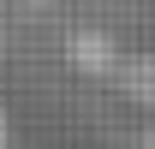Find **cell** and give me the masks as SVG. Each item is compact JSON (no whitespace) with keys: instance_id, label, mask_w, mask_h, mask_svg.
Returning a JSON list of instances; mask_svg holds the SVG:
<instances>
[{"instance_id":"1","label":"cell","mask_w":155,"mask_h":149,"mask_svg":"<svg viewBox=\"0 0 155 149\" xmlns=\"http://www.w3.org/2000/svg\"><path fill=\"white\" fill-rule=\"evenodd\" d=\"M125 84H131V95H137V101H149V108H155V60H137Z\"/></svg>"},{"instance_id":"3","label":"cell","mask_w":155,"mask_h":149,"mask_svg":"<svg viewBox=\"0 0 155 149\" xmlns=\"http://www.w3.org/2000/svg\"><path fill=\"white\" fill-rule=\"evenodd\" d=\"M137 149H155V131H143V143H137Z\"/></svg>"},{"instance_id":"2","label":"cell","mask_w":155,"mask_h":149,"mask_svg":"<svg viewBox=\"0 0 155 149\" xmlns=\"http://www.w3.org/2000/svg\"><path fill=\"white\" fill-rule=\"evenodd\" d=\"M0 149H12V137H6V119H0Z\"/></svg>"}]
</instances>
